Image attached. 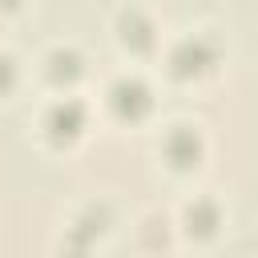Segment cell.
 Instances as JSON below:
<instances>
[{"instance_id":"cell-1","label":"cell","mask_w":258,"mask_h":258,"mask_svg":"<svg viewBox=\"0 0 258 258\" xmlns=\"http://www.w3.org/2000/svg\"><path fill=\"white\" fill-rule=\"evenodd\" d=\"M218 56H222L218 44H214L210 36L194 32V36H181V40L169 48L165 64H169V77H177V81H202L206 73L218 69Z\"/></svg>"},{"instance_id":"cell-2","label":"cell","mask_w":258,"mask_h":258,"mask_svg":"<svg viewBox=\"0 0 258 258\" xmlns=\"http://www.w3.org/2000/svg\"><path fill=\"white\" fill-rule=\"evenodd\" d=\"M85 129H89V113H85V105H81L77 97H60V101H52V105L44 109V117H40V133H44V141L56 145V149L81 141Z\"/></svg>"},{"instance_id":"cell-3","label":"cell","mask_w":258,"mask_h":258,"mask_svg":"<svg viewBox=\"0 0 258 258\" xmlns=\"http://www.w3.org/2000/svg\"><path fill=\"white\" fill-rule=\"evenodd\" d=\"M105 105L117 121H145L153 113V89L141 81V77H117L105 93Z\"/></svg>"},{"instance_id":"cell-4","label":"cell","mask_w":258,"mask_h":258,"mask_svg":"<svg viewBox=\"0 0 258 258\" xmlns=\"http://www.w3.org/2000/svg\"><path fill=\"white\" fill-rule=\"evenodd\" d=\"M161 157H165L169 169L189 173V169H198L202 157H206V137H202L194 125H173V129L165 133V141H161Z\"/></svg>"},{"instance_id":"cell-5","label":"cell","mask_w":258,"mask_h":258,"mask_svg":"<svg viewBox=\"0 0 258 258\" xmlns=\"http://www.w3.org/2000/svg\"><path fill=\"white\" fill-rule=\"evenodd\" d=\"M117 40H121V48H129V52H153L157 48V24L141 12V8H121V16H117Z\"/></svg>"},{"instance_id":"cell-6","label":"cell","mask_w":258,"mask_h":258,"mask_svg":"<svg viewBox=\"0 0 258 258\" xmlns=\"http://www.w3.org/2000/svg\"><path fill=\"white\" fill-rule=\"evenodd\" d=\"M44 77H48L56 89H73V85L85 77V56H81L73 44H56V48L44 56Z\"/></svg>"},{"instance_id":"cell-7","label":"cell","mask_w":258,"mask_h":258,"mask_svg":"<svg viewBox=\"0 0 258 258\" xmlns=\"http://www.w3.org/2000/svg\"><path fill=\"white\" fill-rule=\"evenodd\" d=\"M218 226H222V210H218V202H210V198H194V202L185 206V234H189V238L210 242V238L218 234Z\"/></svg>"},{"instance_id":"cell-8","label":"cell","mask_w":258,"mask_h":258,"mask_svg":"<svg viewBox=\"0 0 258 258\" xmlns=\"http://www.w3.org/2000/svg\"><path fill=\"white\" fill-rule=\"evenodd\" d=\"M105 226H109V206H89V210L73 222V230H81V234H85V246H89V242H97V238L105 234Z\"/></svg>"},{"instance_id":"cell-9","label":"cell","mask_w":258,"mask_h":258,"mask_svg":"<svg viewBox=\"0 0 258 258\" xmlns=\"http://www.w3.org/2000/svg\"><path fill=\"white\" fill-rule=\"evenodd\" d=\"M12 89H16V56L0 48V101H4Z\"/></svg>"},{"instance_id":"cell-10","label":"cell","mask_w":258,"mask_h":258,"mask_svg":"<svg viewBox=\"0 0 258 258\" xmlns=\"http://www.w3.org/2000/svg\"><path fill=\"white\" fill-rule=\"evenodd\" d=\"M0 8H20V0H0Z\"/></svg>"}]
</instances>
